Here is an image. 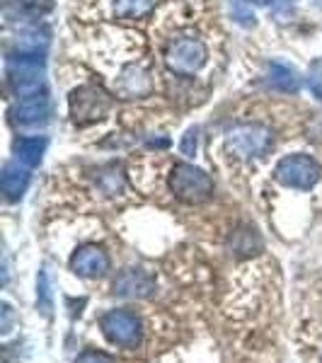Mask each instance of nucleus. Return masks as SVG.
Here are the masks:
<instances>
[{
  "mask_svg": "<svg viewBox=\"0 0 322 363\" xmlns=\"http://www.w3.org/2000/svg\"><path fill=\"white\" fill-rule=\"evenodd\" d=\"M170 186H172L174 196L187 203H201L213 194V182H211L209 174L194 165H187V162H179V165L172 167Z\"/></svg>",
  "mask_w": 322,
  "mask_h": 363,
  "instance_id": "nucleus-1",
  "label": "nucleus"
},
{
  "mask_svg": "<svg viewBox=\"0 0 322 363\" xmlns=\"http://www.w3.org/2000/svg\"><path fill=\"white\" fill-rule=\"evenodd\" d=\"M104 337L121 349H136L140 342V320L131 310H109L99 320Z\"/></svg>",
  "mask_w": 322,
  "mask_h": 363,
  "instance_id": "nucleus-2",
  "label": "nucleus"
},
{
  "mask_svg": "<svg viewBox=\"0 0 322 363\" xmlns=\"http://www.w3.org/2000/svg\"><path fill=\"white\" fill-rule=\"evenodd\" d=\"M274 177L291 189H310L320 179V165L310 155H286L274 169Z\"/></svg>",
  "mask_w": 322,
  "mask_h": 363,
  "instance_id": "nucleus-3",
  "label": "nucleus"
},
{
  "mask_svg": "<svg viewBox=\"0 0 322 363\" xmlns=\"http://www.w3.org/2000/svg\"><path fill=\"white\" fill-rule=\"evenodd\" d=\"M272 145V128L265 124H240L228 133V148L240 157H257Z\"/></svg>",
  "mask_w": 322,
  "mask_h": 363,
  "instance_id": "nucleus-4",
  "label": "nucleus"
},
{
  "mask_svg": "<svg viewBox=\"0 0 322 363\" xmlns=\"http://www.w3.org/2000/svg\"><path fill=\"white\" fill-rule=\"evenodd\" d=\"M109 109V99L97 87H80L70 95V114H73L75 124L85 126L92 121L102 119Z\"/></svg>",
  "mask_w": 322,
  "mask_h": 363,
  "instance_id": "nucleus-5",
  "label": "nucleus"
},
{
  "mask_svg": "<svg viewBox=\"0 0 322 363\" xmlns=\"http://www.w3.org/2000/svg\"><path fill=\"white\" fill-rule=\"evenodd\" d=\"M206 63V46L199 39H179L167 49V66L177 73H196Z\"/></svg>",
  "mask_w": 322,
  "mask_h": 363,
  "instance_id": "nucleus-6",
  "label": "nucleus"
},
{
  "mask_svg": "<svg viewBox=\"0 0 322 363\" xmlns=\"http://www.w3.org/2000/svg\"><path fill=\"white\" fill-rule=\"evenodd\" d=\"M112 262H109V255L97 245H85L73 255L70 259V269H73L78 277L83 279H99L109 272Z\"/></svg>",
  "mask_w": 322,
  "mask_h": 363,
  "instance_id": "nucleus-7",
  "label": "nucleus"
},
{
  "mask_svg": "<svg viewBox=\"0 0 322 363\" xmlns=\"http://www.w3.org/2000/svg\"><path fill=\"white\" fill-rule=\"evenodd\" d=\"M114 294L121 298H150L155 294V279L143 269H126L114 281Z\"/></svg>",
  "mask_w": 322,
  "mask_h": 363,
  "instance_id": "nucleus-8",
  "label": "nucleus"
},
{
  "mask_svg": "<svg viewBox=\"0 0 322 363\" xmlns=\"http://www.w3.org/2000/svg\"><path fill=\"white\" fill-rule=\"evenodd\" d=\"M49 114H51V104H49V97L44 95H27V97H22L20 102L15 104V109H13V116H15V121L17 124H22V126H34V124H44L46 119H49Z\"/></svg>",
  "mask_w": 322,
  "mask_h": 363,
  "instance_id": "nucleus-9",
  "label": "nucleus"
},
{
  "mask_svg": "<svg viewBox=\"0 0 322 363\" xmlns=\"http://www.w3.org/2000/svg\"><path fill=\"white\" fill-rule=\"evenodd\" d=\"M0 186H3V194L15 201L25 194V189L29 186V169L20 167L17 162H8L3 167V174H0Z\"/></svg>",
  "mask_w": 322,
  "mask_h": 363,
  "instance_id": "nucleus-10",
  "label": "nucleus"
},
{
  "mask_svg": "<svg viewBox=\"0 0 322 363\" xmlns=\"http://www.w3.org/2000/svg\"><path fill=\"white\" fill-rule=\"evenodd\" d=\"M15 155L22 165L27 167H37L42 162V155L46 150V138L44 136H25L15 140Z\"/></svg>",
  "mask_w": 322,
  "mask_h": 363,
  "instance_id": "nucleus-11",
  "label": "nucleus"
},
{
  "mask_svg": "<svg viewBox=\"0 0 322 363\" xmlns=\"http://www.w3.org/2000/svg\"><path fill=\"white\" fill-rule=\"evenodd\" d=\"M269 85L277 87L281 92H298L301 87V80H298V73L286 63H269Z\"/></svg>",
  "mask_w": 322,
  "mask_h": 363,
  "instance_id": "nucleus-12",
  "label": "nucleus"
},
{
  "mask_svg": "<svg viewBox=\"0 0 322 363\" xmlns=\"http://www.w3.org/2000/svg\"><path fill=\"white\" fill-rule=\"evenodd\" d=\"M157 0H114V13L121 20H136L148 15L155 8Z\"/></svg>",
  "mask_w": 322,
  "mask_h": 363,
  "instance_id": "nucleus-13",
  "label": "nucleus"
},
{
  "mask_svg": "<svg viewBox=\"0 0 322 363\" xmlns=\"http://www.w3.org/2000/svg\"><path fill=\"white\" fill-rule=\"evenodd\" d=\"M148 90H150V80L143 70L126 68L121 73V92H126V95H145Z\"/></svg>",
  "mask_w": 322,
  "mask_h": 363,
  "instance_id": "nucleus-14",
  "label": "nucleus"
},
{
  "mask_svg": "<svg viewBox=\"0 0 322 363\" xmlns=\"http://www.w3.org/2000/svg\"><path fill=\"white\" fill-rule=\"evenodd\" d=\"M10 8L29 17H42L54 8V0H10Z\"/></svg>",
  "mask_w": 322,
  "mask_h": 363,
  "instance_id": "nucleus-15",
  "label": "nucleus"
},
{
  "mask_svg": "<svg viewBox=\"0 0 322 363\" xmlns=\"http://www.w3.org/2000/svg\"><path fill=\"white\" fill-rule=\"evenodd\" d=\"M99 184H102V189L107 191V194H119L121 186H124V179H121V172L119 167H107L102 174H99Z\"/></svg>",
  "mask_w": 322,
  "mask_h": 363,
  "instance_id": "nucleus-16",
  "label": "nucleus"
},
{
  "mask_svg": "<svg viewBox=\"0 0 322 363\" xmlns=\"http://www.w3.org/2000/svg\"><path fill=\"white\" fill-rule=\"evenodd\" d=\"M75 363H114L112 356L102 354V351H95V349H87L83 354L75 359Z\"/></svg>",
  "mask_w": 322,
  "mask_h": 363,
  "instance_id": "nucleus-17",
  "label": "nucleus"
},
{
  "mask_svg": "<svg viewBox=\"0 0 322 363\" xmlns=\"http://www.w3.org/2000/svg\"><path fill=\"white\" fill-rule=\"evenodd\" d=\"M196 128H189V131L184 133V138H182V143H179V150H182V155H187V157H194V153H196Z\"/></svg>",
  "mask_w": 322,
  "mask_h": 363,
  "instance_id": "nucleus-18",
  "label": "nucleus"
},
{
  "mask_svg": "<svg viewBox=\"0 0 322 363\" xmlns=\"http://www.w3.org/2000/svg\"><path fill=\"white\" fill-rule=\"evenodd\" d=\"M39 298H42V308H44V313H49V308H51V298H49V279H46V274H44V272L39 274Z\"/></svg>",
  "mask_w": 322,
  "mask_h": 363,
  "instance_id": "nucleus-19",
  "label": "nucleus"
},
{
  "mask_svg": "<svg viewBox=\"0 0 322 363\" xmlns=\"http://www.w3.org/2000/svg\"><path fill=\"white\" fill-rule=\"evenodd\" d=\"M233 15H238L240 17V25H255V15L252 13H250V10H245V5L243 3H235V5H233Z\"/></svg>",
  "mask_w": 322,
  "mask_h": 363,
  "instance_id": "nucleus-20",
  "label": "nucleus"
},
{
  "mask_svg": "<svg viewBox=\"0 0 322 363\" xmlns=\"http://www.w3.org/2000/svg\"><path fill=\"white\" fill-rule=\"evenodd\" d=\"M10 322H13V310H10V306H3V335H8L10 332Z\"/></svg>",
  "mask_w": 322,
  "mask_h": 363,
  "instance_id": "nucleus-21",
  "label": "nucleus"
},
{
  "mask_svg": "<svg viewBox=\"0 0 322 363\" xmlns=\"http://www.w3.org/2000/svg\"><path fill=\"white\" fill-rule=\"evenodd\" d=\"M255 3H260V5H265V3H269V0H255Z\"/></svg>",
  "mask_w": 322,
  "mask_h": 363,
  "instance_id": "nucleus-22",
  "label": "nucleus"
}]
</instances>
